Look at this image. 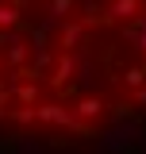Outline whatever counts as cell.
Masks as SVG:
<instances>
[{
  "mask_svg": "<svg viewBox=\"0 0 146 154\" xmlns=\"http://www.w3.org/2000/svg\"><path fill=\"white\" fill-rule=\"evenodd\" d=\"M146 127V0H0V146L89 150Z\"/></svg>",
  "mask_w": 146,
  "mask_h": 154,
  "instance_id": "obj_1",
  "label": "cell"
}]
</instances>
